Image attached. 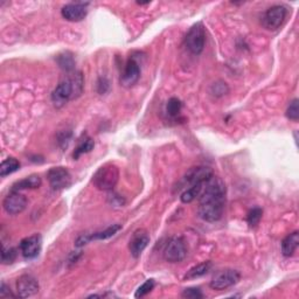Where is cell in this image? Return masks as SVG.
<instances>
[{
  "label": "cell",
  "mask_w": 299,
  "mask_h": 299,
  "mask_svg": "<svg viewBox=\"0 0 299 299\" xmlns=\"http://www.w3.org/2000/svg\"><path fill=\"white\" fill-rule=\"evenodd\" d=\"M227 188L223 180L213 177L204 183L202 193L200 194L199 216L206 222H216L223 215L226 204Z\"/></svg>",
  "instance_id": "6da1fadb"
},
{
  "label": "cell",
  "mask_w": 299,
  "mask_h": 299,
  "mask_svg": "<svg viewBox=\"0 0 299 299\" xmlns=\"http://www.w3.org/2000/svg\"><path fill=\"white\" fill-rule=\"evenodd\" d=\"M84 79L81 72H75L56 85L52 93V102L55 108H62L69 101L76 100L83 93Z\"/></svg>",
  "instance_id": "7a4b0ae2"
},
{
  "label": "cell",
  "mask_w": 299,
  "mask_h": 299,
  "mask_svg": "<svg viewBox=\"0 0 299 299\" xmlns=\"http://www.w3.org/2000/svg\"><path fill=\"white\" fill-rule=\"evenodd\" d=\"M120 179V170L114 164L108 163L101 166L93 177V182L98 190L112 191Z\"/></svg>",
  "instance_id": "3957f363"
},
{
  "label": "cell",
  "mask_w": 299,
  "mask_h": 299,
  "mask_svg": "<svg viewBox=\"0 0 299 299\" xmlns=\"http://www.w3.org/2000/svg\"><path fill=\"white\" fill-rule=\"evenodd\" d=\"M206 44V31L201 22H196L185 36V46L193 55L201 54Z\"/></svg>",
  "instance_id": "277c9868"
},
{
  "label": "cell",
  "mask_w": 299,
  "mask_h": 299,
  "mask_svg": "<svg viewBox=\"0 0 299 299\" xmlns=\"http://www.w3.org/2000/svg\"><path fill=\"white\" fill-rule=\"evenodd\" d=\"M163 255L165 261L170 262V263H179V262L185 260V257L187 255V248L182 237L180 236L171 237L165 244Z\"/></svg>",
  "instance_id": "5b68a950"
},
{
  "label": "cell",
  "mask_w": 299,
  "mask_h": 299,
  "mask_svg": "<svg viewBox=\"0 0 299 299\" xmlns=\"http://www.w3.org/2000/svg\"><path fill=\"white\" fill-rule=\"evenodd\" d=\"M241 280V275L237 270L234 269H224V270H220L213 276L210 286L213 290H218V291H221V290H226L231 286L235 285L239 283V281Z\"/></svg>",
  "instance_id": "8992f818"
},
{
  "label": "cell",
  "mask_w": 299,
  "mask_h": 299,
  "mask_svg": "<svg viewBox=\"0 0 299 299\" xmlns=\"http://www.w3.org/2000/svg\"><path fill=\"white\" fill-rule=\"evenodd\" d=\"M288 10L283 5L271 6L262 18V25L269 31H276L285 21Z\"/></svg>",
  "instance_id": "52a82bcc"
},
{
  "label": "cell",
  "mask_w": 299,
  "mask_h": 299,
  "mask_svg": "<svg viewBox=\"0 0 299 299\" xmlns=\"http://www.w3.org/2000/svg\"><path fill=\"white\" fill-rule=\"evenodd\" d=\"M213 175H214V172L208 166H195L192 167L187 171V173L183 175L181 185L182 186H188L192 187L194 185H199V183H204L210 180ZM187 187V188H188Z\"/></svg>",
  "instance_id": "ba28073f"
},
{
  "label": "cell",
  "mask_w": 299,
  "mask_h": 299,
  "mask_svg": "<svg viewBox=\"0 0 299 299\" xmlns=\"http://www.w3.org/2000/svg\"><path fill=\"white\" fill-rule=\"evenodd\" d=\"M47 178L53 190H63L72 185V175L65 167H53L48 171Z\"/></svg>",
  "instance_id": "9c48e42d"
},
{
  "label": "cell",
  "mask_w": 299,
  "mask_h": 299,
  "mask_svg": "<svg viewBox=\"0 0 299 299\" xmlns=\"http://www.w3.org/2000/svg\"><path fill=\"white\" fill-rule=\"evenodd\" d=\"M3 207L8 214L18 215L26 210L27 199L26 196L19 193V191H12L11 193L4 199Z\"/></svg>",
  "instance_id": "30bf717a"
},
{
  "label": "cell",
  "mask_w": 299,
  "mask_h": 299,
  "mask_svg": "<svg viewBox=\"0 0 299 299\" xmlns=\"http://www.w3.org/2000/svg\"><path fill=\"white\" fill-rule=\"evenodd\" d=\"M88 3H73L67 4L61 10V14L68 21L79 22L82 21L88 14Z\"/></svg>",
  "instance_id": "8fae6325"
},
{
  "label": "cell",
  "mask_w": 299,
  "mask_h": 299,
  "mask_svg": "<svg viewBox=\"0 0 299 299\" xmlns=\"http://www.w3.org/2000/svg\"><path fill=\"white\" fill-rule=\"evenodd\" d=\"M149 243H150L149 233H147L145 229H137V231L132 234V237H131L129 243L131 255H132L134 259L141 257L143 251L145 250V248L149 245Z\"/></svg>",
  "instance_id": "7c38bea8"
},
{
  "label": "cell",
  "mask_w": 299,
  "mask_h": 299,
  "mask_svg": "<svg viewBox=\"0 0 299 299\" xmlns=\"http://www.w3.org/2000/svg\"><path fill=\"white\" fill-rule=\"evenodd\" d=\"M16 291L20 298H28L39 291V282L32 275H22L16 281Z\"/></svg>",
  "instance_id": "4fadbf2b"
},
{
  "label": "cell",
  "mask_w": 299,
  "mask_h": 299,
  "mask_svg": "<svg viewBox=\"0 0 299 299\" xmlns=\"http://www.w3.org/2000/svg\"><path fill=\"white\" fill-rule=\"evenodd\" d=\"M139 77H141V65L133 57L129 59L121 76V84L125 88H130L137 83Z\"/></svg>",
  "instance_id": "5bb4252c"
},
{
  "label": "cell",
  "mask_w": 299,
  "mask_h": 299,
  "mask_svg": "<svg viewBox=\"0 0 299 299\" xmlns=\"http://www.w3.org/2000/svg\"><path fill=\"white\" fill-rule=\"evenodd\" d=\"M41 243H42V240H41V236L38 234L28 236L26 239H24L21 242H20V250H21V254L25 259L27 260L35 259L41 250Z\"/></svg>",
  "instance_id": "9a60e30c"
},
{
  "label": "cell",
  "mask_w": 299,
  "mask_h": 299,
  "mask_svg": "<svg viewBox=\"0 0 299 299\" xmlns=\"http://www.w3.org/2000/svg\"><path fill=\"white\" fill-rule=\"evenodd\" d=\"M299 245V234L298 232H293L292 234H290L285 237L282 242V254L285 257H291L294 255L297 248Z\"/></svg>",
  "instance_id": "2e32d148"
},
{
  "label": "cell",
  "mask_w": 299,
  "mask_h": 299,
  "mask_svg": "<svg viewBox=\"0 0 299 299\" xmlns=\"http://www.w3.org/2000/svg\"><path fill=\"white\" fill-rule=\"evenodd\" d=\"M41 186V178L38 174H32L30 177L25 178L20 181H16L12 191H21V190H34Z\"/></svg>",
  "instance_id": "e0dca14e"
},
{
  "label": "cell",
  "mask_w": 299,
  "mask_h": 299,
  "mask_svg": "<svg viewBox=\"0 0 299 299\" xmlns=\"http://www.w3.org/2000/svg\"><path fill=\"white\" fill-rule=\"evenodd\" d=\"M212 269V262L207 261V262H202L198 265H195L192 269H190V271L186 273L185 280H195V278H200L208 273V271Z\"/></svg>",
  "instance_id": "ac0fdd59"
},
{
  "label": "cell",
  "mask_w": 299,
  "mask_h": 299,
  "mask_svg": "<svg viewBox=\"0 0 299 299\" xmlns=\"http://www.w3.org/2000/svg\"><path fill=\"white\" fill-rule=\"evenodd\" d=\"M204 183H199V185H194L192 187L186 188V190L182 192L181 196H180L181 201L183 203H190V202L193 201V200H195L196 198H198V196H200V194L202 193Z\"/></svg>",
  "instance_id": "d6986e66"
},
{
  "label": "cell",
  "mask_w": 299,
  "mask_h": 299,
  "mask_svg": "<svg viewBox=\"0 0 299 299\" xmlns=\"http://www.w3.org/2000/svg\"><path fill=\"white\" fill-rule=\"evenodd\" d=\"M94 146H95V142H94V139L88 136H84V138H82L80 141L75 152H74L73 154L74 159H79L82 154L89 153L90 151L94 149Z\"/></svg>",
  "instance_id": "ffe728a7"
},
{
  "label": "cell",
  "mask_w": 299,
  "mask_h": 299,
  "mask_svg": "<svg viewBox=\"0 0 299 299\" xmlns=\"http://www.w3.org/2000/svg\"><path fill=\"white\" fill-rule=\"evenodd\" d=\"M121 229H122L121 224H112V226L108 227L106 229H104V231L96 232V233H94L93 235H89V239H90V241L110 239V237H112L113 235H116L117 233L121 231Z\"/></svg>",
  "instance_id": "44dd1931"
},
{
  "label": "cell",
  "mask_w": 299,
  "mask_h": 299,
  "mask_svg": "<svg viewBox=\"0 0 299 299\" xmlns=\"http://www.w3.org/2000/svg\"><path fill=\"white\" fill-rule=\"evenodd\" d=\"M57 63H59L61 69H63V71L68 73H71L75 69V60H74L72 53L69 52L62 53V54L57 56Z\"/></svg>",
  "instance_id": "7402d4cb"
},
{
  "label": "cell",
  "mask_w": 299,
  "mask_h": 299,
  "mask_svg": "<svg viewBox=\"0 0 299 299\" xmlns=\"http://www.w3.org/2000/svg\"><path fill=\"white\" fill-rule=\"evenodd\" d=\"M20 167V163L16 160L15 158H7L6 160H4L0 165V175L3 178H5L6 175H10L14 173L15 171H18Z\"/></svg>",
  "instance_id": "603a6c76"
},
{
  "label": "cell",
  "mask_w": 299,
  "mask_h": 299,
  "mask_svg": "<svg viewBox=\"0 0 299 299\" xmlns=\"http://www.w3.org/2000/svg\"><path fill=\"white\" fill-rule=\"evenodd\" d=\"M181 108H182L181 101L177 97H172L166 104V112L169 113V116L171 117H177L180 111H181Z\"/></svg>",
  "instance_id": "cb8c5ba5"
},
{
  "label": "cell",
  "mask_w": 299,
  "mask_h": 299,
  "mask_svg": "<svg viewBox=\"0 0 299 299\" xmlns=\"http://www.w3.org/2000/svg\"><path fill=\"white\" fill-rule=\"evenodd\" d=\"M262 215H263V211L261 210L260 207H255L252 210L249 211L248 215H247V222L250 227H256L257 224L260 223V221L262 219Z\"/></svg>",
  "instance_id": "d4e9b609"
},
{
  "label": "cell",
  "mask_w": 299,
  "mask_h": 299,
  "mask_svg": "<svg viewBox=\"0 0 299 299\" xmlns=\"http://www.w3.org/2000/svg\"><path fill=\"white\" fill-rule=\"evenodd\" d=\"M153 288H154V281L147 280L144 284H142L141 286H139L136 293H134V297L136 298L145 297L146 294H149L151 291H152Z\"/></svg>",
  "instance_id": "484cf974"
},
{
  "label": "cell",
  "mask_w": 299,
  "mask_h": 299,
  "mask_svg": "<svg viewBox=\"0 0 299 299\" xmlns=\"http://www.w3.org/2000/svg\"><path fill=\"white\" fill-rule=\"evenodd\" d=\"M16 259V250L14 248L3 247L2 251V262L3 264H12Z\"/></svg>",
  "instance_id": "4316f807"
},
{
  "label": "cell",
  "mask_w": 299,
  "mask_h": 299,
  "mask_svg": "<svg viewBox=\"0 0 299 299\" xmlns=\"http://www.w3.org/2000/svg\"><path fill=\"white\" fill-rule=\"evenodd\" d=\"M286 117L293 122H297L299 118V108H298V100H294L289 104L288 110H286Z\"/></svg>",
  "instance_id": "83f0119b"
},
{
  "label": "cell",
  "mask_w": 299,
  "mask_h": 299,
  "mask_svg": "<svg viewBox=\"0 0 299 299\" xmlns=\"http://www.w3.org/2000/svg\"><path fill=\"white\" fill-rule=\"evenodd\" d=\"M227 93H228V87H227L226 82L219 81L212 85V94L213 95H215L216 97H221V96L226 95Z\"/></svg>",
  "instance_id": "f1b7e54d"
},
{
  "label": "cell",
  "mask_w": 299,
  "mask_h": 299,
  "mask_svg": "<svg viewBox=\"0 0 299 299\" xmlns=\"http://www.w3.org/2000/svg\"><path fill=\"white\" fill-rule=\"evenodd\" d=\"M181 296L188 299H201L203 298V293L199 288H188L183 290Z\"/></svg>",
  "instance_id": "f546056e"
},
{
  "label": "cell",
  "mask_w": 299,
  "mask_h": 299,
  "mask_svg": "<svg viewBox=\"0 0 299 299\" xmlns=\"http://www.w3.org/2000/svg\"><path fill=\"white\" fill-rule=\"evenodd\" d=\"M0 297L10 298V297H15V294L11 291V289L8 288L5 283H3L2 288H0Z\"/></svg>",
  "instance_id": "4dcf8cb0"
},
{
  "label": "cell",
  "mask_w": 299,
  "mask_h": 299,
  "mask_svg": "<svg viewBox=\"0 0 299 299\" xmlns=\"http://www.w3.org/2000/svg\"><path fill=\"white\" fill-rule=\"evenodd\" d=\"M109 88V82L105 79H101L98 81V93L100 94H104L106 93V90Z\"/></svg>",
  "instance_id": "1f68e13d"
}]
</instances>
